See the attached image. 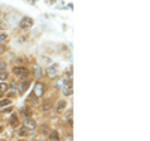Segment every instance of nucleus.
<instances>
[{
  "label": "nucleus",
  "instance_id": "obj_5",
  "mask_svg": "<svg viewBox=\"0 0 150 141\" xmlns=\"http://www.w3.org/2000/svg\"><path fill=\"white\" fill-rule=\"evenodd\" d=\"M29 86H30V80H23L21 83H20V87H18V90H20V93L21 92H26L27 90V89H29Z\"/></svg>",
  "mask_w": 150,
  "mask_h": 141
},
{
  "label": "nucleus",
  "instance_id": "obj_10",
  "mask_svg": "<svg viewBox=\"0 0 150 141\" xmlns=\"http://www.w3.org/2000/svg\"><path fill=\"white\" fill-rule=\"evenodd\" d=\"M50 141H60V137H59L57 131H53L51 134H50Z\"/></svg>",
  "mask_w": 150,
  "mask_h": 141
},
{
  "label": "nucleus",
  "instance_id": "obj_12",
  "mask_svg": "<svg viewBox=\"0 0 150 141\" xmlns=\"http://www.w3.org/2000/svg\"><path fill=\"white\" fill-rule=\"evenodd\" d=\"M20 113L23 114V116H26V117H30V110H29L27 107H23V108L20 110Z\"/></svg>",
  "mask_w": 150,
  "mask_h": 141
},
{
  "label": "nucleus",
  "instance_id": "obj_20",
  "mask_svg": "<svg viewBox=\"0 0 150 141\" xmlns=\"http://www.w3.org/2000/svg\"><path fill=\"white\" fill-rule=\"evenodd\" d=\"M71 116H72V111H71V110H69V111H68V113H66V120H68V122H69V123H71V122H72V120H71Z\"/></svg>",
  "mask_w": 150,
  "mask_h": 141
},
{
  "label": "nucleus",
  "instance_id": "obj_18",
  "mask_svg": "<svg viewBox=\"0 0 150 141\" xmlns=\"http://www.w3.org/2000/svg\"><path fill=\"white\" fill-rule=\"evenodd\" d=\"M18 135H20V137H26V135H27L26 128H23V129H20V131H18Z\"/></svg>",
  "mask_w": 150,
  "mask_h": 141
},
{
  "label": "nucleus",
  "instance_id": "obj_9",
  "mask_svg": "<svg viewBox=\"0 0 150 141\" xmlns=\"http://www.w3.org/2000/svg\"><path fill=\"white\" fill-rule=\"evenodd\" d=\"M33 75L36 77V78H41V77H42V71H41V66H35V68H33Z\"/></svg>",
  "mask_w": 150,
  "mask_h": 141
},
{
  "label": "nucleus",
  "instance_id": "obj_15",
  "mask_svg": "<svg viewBox=\"0 0 150 141\" xmlns=\"http://www.w3.org/2000/svg\"><path fill=\"white\" fill-rule=\"evenodd\" d=\"M8 42V35L6 33H0V45Z\"/></svg>",
  "mask_w": 150,
  "mask_h": 141
},
{
  "label": "nucleus",
  "instance_id": "obj_13",
  "mask_svg": "<svg viewBox=\"0 0 150 141\" xmlns=\"http://www.w3.org/2000/svg\"><path fill=\"white\" fill-rule=\"evenodd\" d=\"M17 125H18V117L15 114H12L11 116V126H17Z\"/></svg>",
  "mask_w": 150,
  "mask_h": 141
},
{
  "label": "nucleus",
  "instance_id": "obj_21",
  "mask_svg": "<svg viewBox=\"0 0 150 141\" xmlns=\"http://www.w3.org/2000/svg\"><path fill=\"white\" fill-rule=\"evenodd\" d=\"M11 110H12V107H8V108H5V110H3V113H9Z\"/></svg>",
  "mask_w": 150,
  "mask_h": 141
},
{
  "label": "nucleus",
  "instance_id": "obj_3",
  "mask_svg": "<svg viewBox=\"0 0 150 141\" xmlns=\"http://www.w3.org/2000/svg\"><path fill=\"white\" fill-rule=\"evenodd\" d=\"M24 128L29 129V131H35L36 129V122L32 117H26L24 119Z\"/></svg>",
  "mask_w": 150,
  "mask_h": 141
},
{
  "label": "nucleus",
  "instance_id": "obj_17",
  "mask_svg": "<svg viewBox=\"0 0 150 141\" xmlns=\"http://www.w3.org/2000/svg\"><path fill=\"white\" fill-rule=\"evenodd\" d=\"M9 89H11V90H14V92H17V93H20V90H18V86H17L15 83H12V84L9 86Z\"/></svg>",
  "mask_w": 150,
  "mask_h": 141
},
{
  "label": "nucleus",
  "instance_id": "obj_4",
  "mask_svg": "<svg viewBox=\"0 0 150 141\" xmlns=\"http://www.w3.org/2000/svg\"><path fill=\"white\" fill-rule=\"evenodd\" d=\"M33 26V20L30 18V17H24L23 20H21V23H20V27L24 30V29H30Z\"/></svg>",
  "mask_w": 150,
  "mask_h": 141
},
{
  "label": "nucleus",
  "instance_id": "obj_2",
  "mask_svg": "<svg viewBox=\"0 0 150 141\" xmlns=\"http://www.w3.org/2000/svg\"><path fill=\"white\" fill-rule=\"evenodd\" d=\"M12 72H14L15 75H18V77H23V78L29 75V69H26L24 66H17V68L12 69Z\"/></svg>",
  "mask_w": 150,
  "mask_h": 141
},
{
  "label": "nucleus",
  "instance_id": "obj_14",
  "mask_svg": "<svg viewBox=\"0 0 150 141\" xmlns=\"http://www.w3.org/2000/svg\"><path fill=\"white\" fill-rule=\"evenodd\" d=\"M5 80H8V72L6 71H0V83H3Z\"/></svg>",
  "mask_w": 150,
  "mask_h": 141
},
{
  "label": "nucleus",
  "instance_id": "obj_8",
  "mask_svg": "<svg viewBox=\"0 0 150 141\" xmlns=\"http://www.w3.org/2000/svg\"><path fill=\"white\" fill-rule=\"evenodd\" d=\"M65 108H66V102H65V101H59V102H57V107H56V111H57V113H62Z\"/></svg>",
  "mask_w": 150,
  "mask_h": 141
},
{
  "label": "nucleus",
  "instance_id": "obj_19",
  "mask_svg": "<svg viewBox=\"0 0 150 141\" xmlns=\"http://www.w3.org/2000/svg\"><path fill=\"white\" fill-rule=\"evenodd\" d=\"M6 69V63L3 60H0V71H5Z\"/></svg>",
  "mask_w": 150,
  "mask_h": 141
},
{
  "label": "nucleus",
  "instance_id": "obj_22",
  "mask_svg": "<svg viewBox=\"0 0 150 141\" xmlns=\"http://www.w3.org/2000/svg\"><path fill=\"white\" fill-rule=\"evenodd\" d=\"M3 131V128H2V125H0V132H2Z\"/></svg>",
  "mask_w": 150,
  "mask_h": 141
},
{
  "label": "nucleus",
  "instance_id": "obj_11",
  "mask_svg": "<svg viewBox=\"0 0 150 141\" xmlns=\"http://www.w3.org/2000/svg\"><path fill=\"white\" fill-rule=\"evenodd\" d=\"M9 90V86L6 83H0V93H6Z\"/></svg>",
  "mask_w": 150,
  "mask_h": 141
},
{
  "label": "nucleus",
  "instance_id": "obj_6",
  "mask_svg": "<svg viewBox=\"0 0 150 141\" xmlns=\"http://www.w3.org/2000/svg\"><path fill=\"white\" fill-rule=\"evenodd\" d=\"M57 65H51V66H50L48 69H47V74H48V77H51V78H53V77H56L57 75Z\"/></svg>",
  "mask_w": 150,
  "mask_h": 141
},
{
  "label": "nucleus",
  "instance_id": "obj_7",
  "mask_svg": "<svg viewBox=\"0 0 150 141\" xmlns=\"http://www.w3.org/2000/svg\"><path fill=\"white\" fill-rule=\"evenodd\" d=\"M62 92L65 96H71L72 95V86H62Z\"/></svg>",
  "mask_w": 150,
  "mask_h": 141
},
{
  "label": "nucleus",
  "instance_id": "obj_16",
  "mask_svg": "<svg viewBox=\"0 0 150 141\" xmlns=\"http://www.w3.org/2000/svg\"><path fill=\"white\" fill-rule=\"evenodd\" d=\"M11 104V99H2L0 101V107H5V105H9Z\"/></svg>",
  "mask_w": 150,
  "mask_h": 141
},
{
  "label": "nucleus",
  "instance_id": "obj_1",
  "mask_svg": "<svg viewBox=\"0 0 150 141\" xmlns=\"http://www.w3.org/2000/svg\"><path fill=\"white\" fill-rule=\"evenodd\" d=\"M44 92H45V86H44L42 83H36V84H35V89H33V96L41 98V96L44 95Z\"/></svg>",
  "mask_w": 150,
  "mask_h": 141
}]
</instances>
